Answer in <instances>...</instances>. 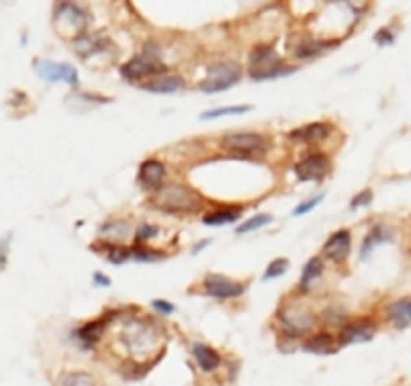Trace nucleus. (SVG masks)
I'll return each instance as SVG.
<instances>
[{"instance_id": "f257e3e1", "label": "nucleus", "mask_w": 411, "mask_h": 386, "mask_svg": "<svg viewBox=\"0 0 411 386\" xmlns=\"http://www.w3.org/2000/svg\"><path fill=\"white\" fill-rule=\"evenodd\" d=\"M152 204L163 213H195L200 208V196L183 185H165L154 193Z\"/></svg>"}, {"instance_id": "f03ea898", "label": "nucleus", "mask_w": 411, "mask_h": 386, "mask_svg": "<svg viewBox=\"0 0 411 386\" xmlns=\"http://www.w3.org/2000/svg\"><path fill=\"white\" fill-rule=\"evenodd\" d=\"M251 78L255 82H263V80H274L281 76H287L294 73L296 69L294 67H283L279 56H277V49L272 45H257L251 49Z\"/></svg>"}, {"instance_id": "7ed1b4c3", "label": "nucleus", "mask_w": 411, "mask_h": 386, "mask_svg": "<svg viewBox=\"0 0 411 386\" xmlns=\"http://www.w3.org/2000/svg\"><path fill=\"white\" fill-rule=\"evenodd\" d=\"M242 78V67L234 60H221L217 65L208 67V73L200 84V91L206 95L227 91L231 86H236Z\"/></svg>"}, {"instance_id": "20e7f679", "label": "nucleus", "mask_w": 411, "mask_h": 386, "mask_svg": "<svg viewBox=\"0 0 411 386\" xmlns=\"http://www.w3.org/2000/svg\"><path fill=\"white\" fill-rule=\"evenodd\" d=\"M277 322L290 337H300L315 326V315L302 305H283L277 311Z\"/></svg>"}, {"instance_id": "39448f33", "label": "nucleus", "mask_w": 411, "mask_h": 386, "mask_svg": "<svg viewBox=\"0 0 411 386\" xmlns=\"http://www.w3.org/2000/svg\"><path fill=\"white\" fill-rule=\"evenodd\" d=\"M165 65L161 63L158 56H148V54H141L131 58L129 63H124L120 67V76L127 80V82H141L146 78H158L165 73Z\"/></svg>"}, {"instance_id": "423d86ee", "label": "nucleus", "mask_w": 411, "mask_h": 386, "mask_svg": "<svg viewBox=\"0 0 411 386\" xmlns=\"http://www.w3.org/2000/svg\"><path fill=\"white\" fill-rule=\"evenodd\" d=\"M221 144L236 155L253 157V155H263L268 150V137L261 133L240 131V133H227Z\"/></svg>"}, {"instance_id": "0eeeda50", "label": "nucleus", "mask_w": 411, "mask_h": 386, "mask_svg": "<svg viewBox=\"0 0 411 386\" xmlns=\"http://www.w3.org/2000/svg\"><path fill=\"white\" fill-rule=\"evenodd\" d=\"M204 292L217 301H229V298H240L244 294V284L234 282L225 275H206Z\"/></svg>"}, {"instance_id": "6e6552de", "label": "nucleus", "mask_w": 411, "mask_h": 386, "mask_svg": "<svg viewBox=\"0 0 411 386\" xmlns=\"http://www.w3.org/2000/svg\"><path fill=\"white\" fill-rule=\"evenodd\" d=\"M328 170H330V161L328 157L321 152H313L294 166V174L298 177V181H321Z\"/></svg>"}, {"instance_id": "1a4fd4ad", "label": "nucleus", "mask_w": 411, "mask_h": 386, "mask_svg": "<svg viewBox=\"0 0 411 386\" xmlns=\"http://www.w3.org/2000/svg\"><path fill=\"white\" fill-rule=\"evenodd\" d=\"M37 71L43 80L47 82H67L71 86H78V71L75 67H71L67 63H51V60H41L37 63Z\"/></svg>"}, {"instance_id": "9d476101", "label": "nucleus", "mask_w": 411, "mask_h": 386, "mask_svg": "<svg viewBox=\"0 0 411 386\" xmlns=\"http://www.w3.org/2000/svg\"><path fill=\"white\" fill-rule=\"evenodd\" d=\"M165 174H167L165 166L161 163L158 159H146L144 163L139 166L137 181L146 191H154L156 193L161 187H165Z\"/></svg>"}, {"instance_id": "9b49d317", "label": "nucleus", "mask_w": 411, "mask_h": 386, "mask_svg": "<svg viewBox=\"0 0 411 386\" xmlns=\"http://www.w3.org/2000/svg\"><path fill=\"white\" fill-rule=\"evenodd\" d=\"M349 251H351V234H349V230H338V232H334V234L326 240V245H324V256H326L328 260L336 262V264H341V262H345L347 256H349Z\"/></svg>"}, {"instance_id": "f8f14e48", "label": "nucleus", "mask_w": 411, "mask_h": 386, "mask_svg": "<svg viewBox=\"0 0 411 386\" xmlns=\"http://www.w3.org/2000/svg\"><path fill=\"white\" fill-rule=\"evenodd\" d=\"M375 335V324L373 320H362L353 322L341 328L338 332V345H349V343H360V341H371Z\"/></svg>"}, {"instance_id": "ddd939ff", "label": "nucleus", "mask_w": 411, "mask_h": 386, "mask_svg": "<svg viewBox=\"0 0 411 386\" xmlns=\"http://www.w3.org/2000/svg\"><path fill=\"white\" fill-rule=\"evenodd\" d=\"M386 320L395 328H399V330L411 326V296L399 298V301H392L386 307Z\"/></svg>"}, {"instance_id": "4468645a", "label": "nucleus", "mask_w": 411, "mask_h": 386, "mask_svg": "<svg viewBox=\"0 0 411 386\" xmlns=\"http://www.w3.org/2000/svg\"><path fill=\"white\" fill-rule=\"evenodd\" d=\"M330 131H332V127L326 125V122H313V125H305V127L292 131L287 137L300 144H317L321 139H326L330 135Z\"/></svg>"}, {"instance_id": "2eb2a0df", "label": "nucleus", "mask_w": 411, "mask_h": 386, "mask_svg": "<svg viewBox=\"0 0 411 386\" xmlns=\"http://www.w3.org/2000/svg\"><path fill=\"white\" fill-rule=\"evenodd\" d=\"M141 89L148 91V93H154V95H174L178 91L185 89V82L180 76H158V78H152L150 82H144L141 84Z\"/></svg>"}, {"instance_id": "dca6fc26", "label": "nucleus", "mask_w": 411, "mask_h": 386, "mask_svg": "<svg viewBox=\"0 0 411 386\" xmlns=\"http://www.w3.org/2000/svg\"><path fill=\"white\" fill-rule=\"evenodd\" d=\"M193 359L198 361L200 370L206 374L217 372L221 367V356L206 343H193Z\"/></svg>"}, {"instance_id": "f3484780", "label": "nucleus", "mask_w": 411, "mask_h": 386, "mask_svg": "<svg viewBox=\"0 0 411 386\" xmlns=\"http://www.w3.org/2000/svg\"><path fill=\"white\" fill-rule=\"evenodd\" d=\"M321 273H324V260H321L319 256L311 258L307 264H305V271H302V277H300V290L307 292L315 286V282L321 277Z\"/></svg>"}, {"instance_id": "a211bd4d", "label": "nucleus", "mask_w": 411, "mask_h": 386, "mask_svg": "<svg viewBox=\"0 0 411 386\" xmlns=\"http://www.w3.org/2000/svg\"><path fill=\"white\" fill-rule=\"evenodd\" d=\"M54 20L56 22H62V20H67L71 26H75L78 30H84V26H86V13L82 11V9H78L75 5H60L58 9H56V13H54Z\"/></svg>"}, {"instance_id": "6ab92c4d", "label": "nucleus", "mask_w": 411, "mask_h": 386, "mask_svg": "<svg viewBox=\"0 0 411 386\" xmlns=\"http://www.w3.org/2000/svg\"><path fill=\"white\" fill-rule=\"evenodd\" d=\"M334 348H336V341L328 332H317V335L305 341V350L313 354H332Z\"/></svg>"}, {"instance_id": "aec40b11", "label": "nucleus", "mask_w": 411, "mask_h": 386, "mask_svg": "<svg viewBox=\"0 0 411 386\" xmlns=\"http://www.w3.org/2000/svg\"><path fill=\"white\" fill-rule=\"evenodd\" d=\"M240 215H242V208L240 206H227V208H219V210H214V213L204 215L202 221L206 225H227L231 221L240 219Z\"/></svg>"}, {"instance_id": "412c9836", "label": "nucleus", "mask_w": 411, "mask_h": 386, "mask_svg": "<svg viewBox=\"0 0 411 386\" xmlns=\"http://www.w3.org/2000/svg\"><path fill=\"white\" fill-rule=\"evenodd\" d=\"M392 238H395V234H392L388 227H384V225H373L371 227V232H368V236L364 238V245H362V258H366L371 251H373V247H377V245H381V242H390Z\"/></svg>"}, {"instance_id": "4be33fe9", "label": "nucleus", "mask_w": 411, "mask_h": 386, "mask_svg": "<svg viewBox=\"0 0 411 386\" xmlns=\"http://www.w3.org/2000/svg\"><path fill=\"white\" fill-rule=\"evenodd\" d=\"M103 330H105V320H97V322H88L86 326H82L75 335H78V339L86 345V348H93V345H97L99 343V339H101V335H103Z\"/></svg>"}, {"instance_id": "5701e85b", "label": "nucleus", "mask_w": 411, "mask_h": 386, "mask_svg": "<svg viewBox=\"0 0 411 386\" xmlns=\"http://www.w3.org/2000/svg\"><path fill=\"white\" fill-rule=\"evenodd\" d=\"M129 223L127 221H112V223H105L101 227V236L105 238H114V240H122L129 236Z\"/></svg>"}, {"instance_id": "b1692460", "label": "nucleus", "mask_w": 411, "mask_h": 386, "mask_svg": "<svg viewBox=\"0 0 411 386\" xmlns=\"http://www.w3.org/2000/svg\"><path fill=\"white\" fill-rule=\"evenodd\" d=\"M244 112H251V105H229V108H217V110H210L204 112L200 118L202 120H214V118H223V116H238Z\"/></svg>"}, {"instance_id": "393cba45", "label": "nucleus", "mask_w": 411, "mask_h": 386, "mask_svg": "<svg viewBox=\"0 0 411 386\" xmlns=\"http://www.w3.org/2000/svg\"><path fill=\"white\" fill-rule=\"evenodd\" d=\"M272 223V215H255V217H251V219H246L244 223H240L238 225V234H248V232H255V230H259V227H263V225H270Z\"/></svg>"}, {"instance_id": "a878e982", "label": "nucleus", "mask_w": 411, "mask_h": 386, "mask_svg": "<svg viewBox=\"0 0 411 386\" xmlns=\"http://www.w3.org/2000/svg\"><path fill=\"white\" fill-rule=\"evenodd\" d=\"M324 47H326L324 41H305V43H300L296 47V56L298 58H313V56L321 54Z\"/></svg>"}, {"instance_id": "bb28decb", "label": "nucleus", "mask_w": 411, "mask_h": 386, "mask_svg": "<svg viewBox=\"0 0 411 386\" xmlns=\"http://www.w3.org/2000/svg\"><path fill=\"white\" fill-rule=\"evenodd\" d=\"M287 266H290V260H287V258H277V260H272L270 264H268L266 273H263V282H268V279L281 277L285 271H287Z\"/></svg>"}, {"instance_id": "cd10ccee", "label": "nucleus", "mask_w": 411, "mask_h": 386, "mask_svg": "<svg viewBox=\"0 0 411 386\" xmlns=\"http://www.w3.org/2000/svg\"><path fill=\"white\" fill-rule=\"evenodd\" d=\"M131 256H133V251L122 247V245H114V247L107 249V258H110V262H114V264H124Z\"/></svg>"}, {"instance_id": "c85d7f7f", "label": "nucleus", "mask_w": 411, "mask_h": 386, "mask_svg": "<svg viewBox=\"0 0 411 386\" xmlns=\"http://www.w3.org/2000/svg\"><path fill=\"white\" fill-rule=\"evenodd\" d=\"M133 258L137 262H158V260H163L165 256L158 253V251H152V249H146V247H135L133 249Z\"/></svg>"}, {"instance_id": "c756f323", "label": "nucleus", "mask_w": 411, "mask_h": 386, "mask_svg": "<svg viewBox=\"0 0 411 386\" xmlns=\"http://www.w3.org/2000/svg\"><path fill=\"white\" fill-rule=\"evenodd\" d=\"M395 32H392L390 28H381V30H377L375 32V43L377 45H392L395 43Z\"/></svg>"}, {"instance_id": "7c9ffc66", "label": "nucleus", "mask_w": 411, "mask_h": 386, "mask_svg": "<svg viewBox=\"0 0 411 386\" xmlns=\"http://www.w3.org/2000/svg\"><path fill=\"white\" fill-rule=\"evenodd\" d=\"M371 202H373V191L364 189L362 193H358V196L351 200V208L355 210V208H360V206H368Z\"/></svg>"}, {"instance_id": "2f4dec72", "label": "nucleus", "mask_w": 411, "mask_h": 386, "mask_svg": "<svg viewBox=\"0 0 411 386\" xmlns=\"http://www.w3.org/2000/svg\"><path fill=\"white\" fill-rule=\"evenodd\" d=\"M321 198H324V196H315V198H311V200H307V202H302L296 210H294V215L296 217H300V215H307L309 213V210H313L319 202H321Z\"/></svg>"}, {"instance_id": "473e14b6", "label": "nucleus", "mask_w": 411, "mask_h": 386, "mask_svg": "<svg viewBox=\"0 0 411 386\" xmlns=\"http://www.w3.org/2000/svg\"><path fill=\"white\" fill-rule=\"evenodd\" d=\"M152 309H154V311H158V313H163V315H169V313H174V311H176V307H174L172 303H167V301H161V298H156V301H152Z\"/></svg>"}, {"instance_id": "72a5a7b5", "label": "nucleus", "mask_w": 411, "mask_h": 386, "mask_svg": "<svg viewBox=\"0 0 411 386\" xmlns=\"http://www.w3.org/2000/svg\"><path fill=\"white\" fill-rule=\"evenodd\" d=\"M154 234H156V230H154L152 225H139L135 238H137V240H148V238H152Z\"/></svg>"}, {"instance_id": "f704fd0d", "label": "nucleus", "mask_w": 411, "mask_h": 386, "mask_svg": "<svg viewBox=\"0 0 411 386\" xmlns=\"http://www.w3.org/2000/svg\"><path fill=\"white\" fill-rule=\"evenodd\" d=\"M95 282H97V286L107 288V286H110V277H107V275H101V273H95Z\"/></svg>"}, {"instance_id": "c9c22d12", "label": "nucleus", "mask_w": 411, "mask_h": 386, "mask_svg": "<svg viewBox=\"0 0 411 386\" xmlns=\"http://www.w3.org/2000/svg\"><path fill=\"white\" fill-rule=\"evenodd\" d=\"M206 245H210V240H202V242L198 245V247H195V249H193V253H200V251H202V249L206 247Z\"/></svg>"}]
</instances>
